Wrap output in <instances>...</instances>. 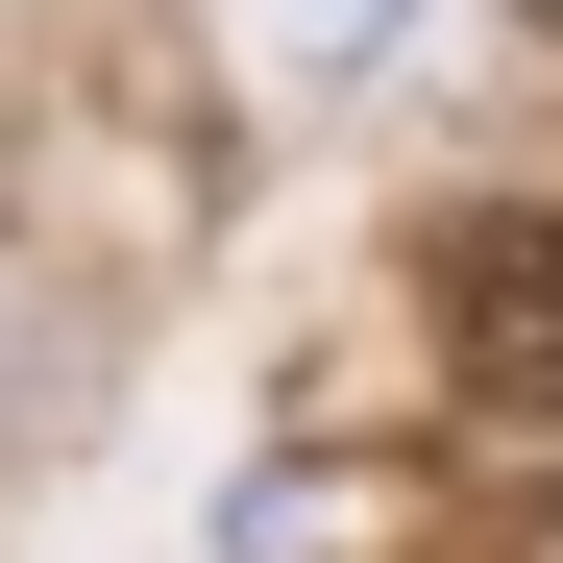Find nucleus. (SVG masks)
Here are the masks:
<instances>
[{
  "instance_id": "1",
  "label": "nucleus",
  "mask_w": 563,
  "mask_h": 563,
  "mask_svg": "<svg viewBox=\"0 0 563 563\" xmlns=\"http://www.w3.org/2000/svg\"><path fill=\"white\" fill-rule=\"evenodd\" d=\"M417 343L465 417H563V197H441L417 221Z\"/></svg>"
},
{
  "instance_id": "2",
  "label": "nucleus",
  "mask_w": 563,
  "mask_h": 563,
  "mask_svg": "<svg viewBox=\"0 0 563 563\" xmlns=\"http://www.w3.org/2000/svg\"><path fill=\"white\" fill-rule=\"evenodd\" d=\"M245 25H269V74H367V49L417 25V0H245Z\"/></svg>"
},
{
  "instance_id": "3",
  "label": "nucleus",
  "mask_w": 563,
  "mask_h": 563,
  "mask_svg": "<svg viewBox=\"0 0 563 563\" xmlns=\"http://www.w3.org/2000/svg\"><path fill=\"white\" fill-rule=\"evenodd\" d=\"M539 49H563V0H539Z\"/></svg>"
},
{
  "instance_id": "4",
  "label": "nucleus",
  "mask_w": 563,
  "mask_h": 563,
  "mask_svg": "<svg viewBox=\"0 0 563 563\" xmlns=\"http://www.w3.org/2000/svg\"><path fill=\"white\" fill-rule=\"evenodd\" d=\"M539 539H563V490H539Z\"/></svg>"
}]
</instances>
